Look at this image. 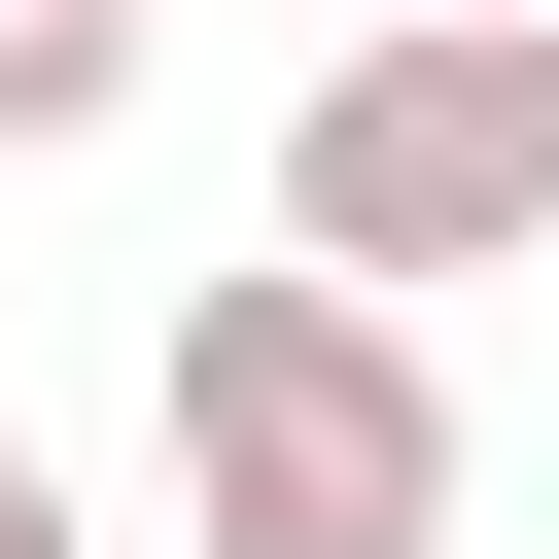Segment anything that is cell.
Masks as SVG:
<instances>
[{
  "instance_id": "obj_1",
  "label": "cell",
  "mask_w": 559,
  "mask_h": 559,
  "mask_svg": "<svg viewBox=\"0 0 559 559\" xmlns=\"http://www.w3.org/2000/svg\"><path fill=\"white\" fill-rule=\"evenodd\" d=\"M175 559H454V349L349 245L175 280Z\"/></svg>"
},
{
  "instance_id": "obj_2",
  "label": "cell",
  "mask_w": 559,
  "mask_h": 559,
  "mask_svg": "<svg viewBox=\"0 0 559 559\" xmlns=\"http://www.w3.org/2000/svg\"><path fill=\"white\" fill-rule=\"evenodd\" d=\"M280 245H349V280H524V245H559V0H384V35L280 105Z\"/></svg>"
},
{
  "instance_id": "obj_3",
  "label": "cell",
  "mask_w": 559,
  "mask_h": 559,
  "mask_svg": "<svg viewBox=\"0 0 559 559\" xmlns=\"http://www.w3.org/2000/svg\"><path fill=\"white\" fill-rule=\"evenodd\" d=\"M140 35H175V0H0V175H70V140L140 105Z\"/></svg>"
},
{
  "instance_id": "obj_4",
  "label": "cell",
  "mask_w": 559,
  "mask_h": 559,
  "mask_svg": "<svg viewBox=\"0 0 559 559\" xmlns=\"http://www.w3.org/2000/svg\"><path fill=\"white\" fill-rule=\"evenodd\" d=\"M0 559H105V524H70V454H35V419H0Z\"/></svg>"
},
{
  "instance_id": "obj_5",
  "label": "cell",
  "mask_w": 559,
  "mask_h": 559,
  "mask_svg": "<svg viewBox=\"0 0 559 559\" xmlns=\"http://www.w3.org/2000/svg\"><path fill=\"white\" fill-rule=\"evenodd\" d=\"M349 35H384V0H349Z\"/></svg>"
}]
</instances>
